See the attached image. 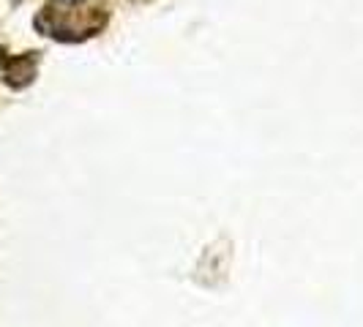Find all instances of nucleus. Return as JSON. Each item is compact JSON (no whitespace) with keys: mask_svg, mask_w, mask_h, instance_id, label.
Here are the masks:
<instances>
[{"mask_svg":"<svg viewBox=\"0 0 363 327\" xmlns=\"http://www.w3.org/2000/svg\"><path fill=\"white\" fill-rule=\"evenodd\" d=\"M109 22L107 6L91 3V0H47L38 14L33 17V28L41 36L63 41V44H79L99 36Z\"/></svg>","mask_w":363,"mask_h":327,"instance_id":"f257e3e1","label":"nucleus"},{"mask_svg":"<svg viewBox=\"0 0 363 327\" xmlns=\"http://www.w3.org/2000/svg\"><path fill=\"white\" fill-rule=\"evenodd\" d=\"M41 66V52H19L9 54L0 50V79L11 88V91H25L28 85H33Z\"/></svg>","mask_w":363,"mask_h":327,"instance_id":"f03ea898","label":"nucleus"}]
</instances>
